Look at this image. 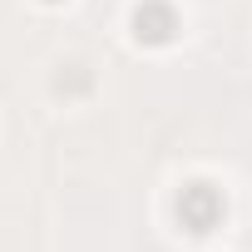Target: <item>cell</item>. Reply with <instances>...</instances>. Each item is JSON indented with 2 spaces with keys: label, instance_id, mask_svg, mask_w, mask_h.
Masks as SVG:
<instances>
[{
  "label": "cell",
  "instance_id": "cell-1",
  "mask_svg": "<svg viewBox=\"0 0 252 252\" xmlns=\"http://www.w3.org/2000/svg\"><path fill=\"white\" fill-rule=\"evenodd\" d=\"M222 213H227L222 188H213V183H203V178L178 193V222H183L188 232H213V227L222 222Z\"/></svg>",
  "mask_w": 252,
  "mask_h": 252
},
{
  "label": "cell",
  "instance_id": "cell-2",
  "mask_svg": "<svg viewBox=\"0 0 252 252\" xmlns=\"http://www.w3.org/2000/svg\"><path fill=\"white\" fill-rule=\"evenodd\" d=\"M134 35L144 45H168L178 35V10L168 5V0H144V5L134 10Z\"/></svg>",
  "mask_w": 252,
  "mask_h": 252
},
{
  "label": "cell",
  "instance_id": "cell-3",
  "mask_svg": "<svg viewBox=\"0 0 252 252\" xmlns=\"http://www.w3.org/2000/svg\"><path fill=\"white\" fill-rule=\"evenodd\" d=\"M45 5H60V0H45Z\"/></svg>",
  "mask_w": 252,
  "mask_h": 252
}]
</instances>
